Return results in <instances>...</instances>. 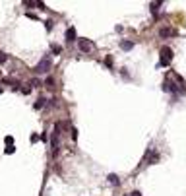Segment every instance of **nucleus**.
Listing matches in <instances>:
<instances>
[{"label": "nucleus", "instance_id": "nucleus-1", "mask_svg": "<svg viewBox=\"0 0 186 196\" xmlns=\"http://www.w3.org/2000/svg\"><path fill=\"white\" fill-rule=\"evenodd\" d=\"M49 70H51V56L46 55V56H43L41 60H39V64L33 68V72H35V74H46Z\"/></svg>", "mask_w": 186, "mask_h": 196}, {"label": "nucleus", "instance_id": "nucleus-2", "mask_svg": "<svg viewBox=\"0 0 186 196\" xmlns=\"http://www.w3.org/2000/svg\"><path fill=\"white\" fill-rule=\"evenodd\" d=\"M60 122H56L54 124V130H52V136H51V146H52V155H56L58 154V138H60Z\"/></svg>", "mask_w": 186, "mask_h": 196}, {"label": "nucleus", "instance_id": "nucleus-3", "mask_svg": "<svg viewBox=\"0 0 186 196\" xmlns=\"http://www.w3.org/2000/svg\"><path fill=\"white\" fill-rule=\"evenodd\" d=\"M172 49L171 47H161V60H159V66H169L172 62Z\"/></svg>", "mask_w": 186, "mask_h": 196}, {"label": "nucleus", "instance_id": "nucleus-4", "mask_svg": "<svg viewBox=\"0 0 186 196\" xmlns=\"http://www.w3.org/2000/svg\"><path fill=\"white\" fill-rule=\"evenodd\" d=\"M161 89H163V91H167V93H172V97H177V95H178V84H175V82L169 80V78L163 82Z\"/></svg>", "mask_w": 186, "mask_h": 196}, {"label": "nucleus", "instance_id": "nucleus-5", "mask_svg": "<svg viewBox=\"0 0 186 196\" xmlns=\"http://www.w3.org/2000/svg\"><path fill=\"white\" fill-rule=\"evenodd\" d=\"M145 159H147V163H149V165H155V163H159V154L155 151V149L149 148V149H147V154H145Z\"/></svg>", "mask_w": 186, "mask_h": 196}, {"label": "nucleus", "instance_id": "nucleus-6", "mask_svg": "<svg viewBox=\"0 0 186 196\" xmlns=\"http://www.w3.org/2000/svg\"><path fill=\"white\" fill-rule=\"evenodd\" d=\"M78 47H79V51H84V52H89L95 45H93V41H89V39H79L78 41Z\"/></svg>", "mask_w": 186, "mask_h": 196}, {"label": "nucleus", "instance_id": "nucleus-7", "mask_svg": "<svg viewBox=\"0 0 186 196\" xmlns=\"http://www.w3.org/2000/svg\"><path fill=\"white\" fill-rule=\"evenodd\" d=\"M159 35H161L163 39H165V37H177L178 31H177V29H171V27H163L161 31H159Z\"/></svg>", "mask_w": 186, "mask_h": 196}, {"label": "nucleus", "instance_id": "nucleus-8", "mask_svg": "<svg viewBox=\"0 0 186 196\" xmlns=\"http://www.w3.org/2000/svg\"><path fill=\"white\" fill-rule=\"evenodd\" d=\"M76 41V27L66 29V43H74Z\"/></svg>", "mask_w": 186, "mask_h": 196}, {"label": "nucleus", "instance_id": "nucleus-9", "mask_svg": "<svg viewBox=\"0 0 186 196\" xmlns=\"http://www.w3.org/2000/svg\"><path fill=\"white\" fill-rule=\"evenodd\" d=\"M161 6H163V2H151V4H149V10H151V14L157 16V10L161 8Z\"/></svg>", "mask_w": 186, "mask_h": 196}, {"label": "nucleus", "instance_id": "nucleus-10", "mask_svg": "<svg viewBox=\"0 0 186 196\" xmlns=\"http://www.w3.org/2000/svg\"><path fill=\"white\" fill-rule=\"evenodd\" d=\"M109 182H111V185H116V187H118V185H120V179H118V175L111 173V175H109Z\"/></svg>", "mask_w": 186, "mask_h": 196}, {"label": "nucleus", "instance_id": "nucleus-11", "mask_svg": "<svg viewBox=\"0 0 186 196\" xmlns=\"http://www.w3.org/2000/svg\"><path fill=\"white\" fill-rule=\"evenodd\" d=\"M132 47H134V43H132V41H120V49H122V51H130Z\"/></svg>", "mask_w": 186, "mask_h": 196}, {"label": "nucleus", "instance_id": "nucleus-12", "mask_svg": "<svg viewBox=\"0 0 186 196\" xmlns=\"http://www.w3.org/2000/svg\"><path fill=\"white\" fill-rule=\"evenodd\" d=\"M45 101H46L45 97H39L37 101H35V105H33V107H35V109H43V107H45Z\"/></svg>", "mask_w": 186, "mask_h": 196}, {"label": "nucleus", "instance_id": "nucleus-13", "mask_svg": "<svg viewBox=\"0 0 186 196\" xmlns=\"http://www.w3.org/2000/svg\"><path fill=\"white\" fill-rule=\"evenodd\" d=\"M45 85H46V88H54V78H51V76H49V78L45 80Z\"/></svg>", "mask_w": 186, "mask_h": 196}, {"label": "nucleus", "instance_id": "nucleus-14", "mask_svg": "<svg viewBox=\"0 0 186 196\" xmlns=\"http://www.w3.org/2000/svg\"><path fill=\"white\" fill-rule=\"evenodd\" d=\"M52 52H54V55H60V52H62V47H58V45H52Z\"/></svg>", "mask_w": 186, "mask_h": 196}, {"label": "nucleus", "instance_id": "nucleus-15", "mask_svg": "<svg viewBox=\"0 0 186 196\" xmlns=\"http://www.w3.org/2000/svg\"><path fill=\"white\" fill-rule=\"evenodd\" d=\"M6 60H8V55H6V52H0V64H4Z\"/></svg>", "mask_w": 186, "mask_h": 196}, {"label": "nucleus", "instance_id": "nucleus-16", "mask_svg": "<svg viewBox=\"0 0 186 196\" xmlns=\"http://www.w3.org/2000/svg\"><path fill=\"white\" fill-rule=\"evenodd\" d=\"M4 142H6L8 146H12V144H14V138H12V136H6V138H4Z\"/></svg>", "mask_w": 186, "mask_h": 196}, {"label": "nucleus", "instance_id": "nucleus-17", "mask_svg": "<svg viewBox=\"0 0 186 196\" xmlns=\"http://www.w3.org/2000/svg\"><path fill=\"white\" fill-rule=\"evenodd\" d=\"M45 27L49 29V31H51V29H52V22H51V19H46V22H45Z\"/></svg>", "mask_w": 186, "mask_h": 196}, {"label": "nucleus", "instance_id": "nucleus-18", "mask_svg": "<svg viewBox=\"0 0 186 196\" xmlns=\"http://www.w3.org/2000/svg\"><path fill=\"white\" fill-rule=\"evenodd\" d=\"M14 151H16L14 146H8V148H6V154H14Z\"/></svg>", "mask_w": 186, "mask_h": 196}, {"label": "nucleus", "instance_id": "nucleus-19", "mask_svg": "<svg viewBox=\"0 0 186 196\" xmlns=\"http://www.w3.org/2000/svg\"><path fill=\"white\" fill-rule=\"evenodd\" d=\"M31 85H33V88H39V85H41V82H39V80H31Z\"/></svg>", "mask_w": 186, "mask_h": 196}, {"label": "nucleus", "instance_id": "nucleus-20", "mask_svg": "<svg viewBox=\"0 0 186 196\" xmlns=\"http://www.w3.org/2000/svg\"><path fill=\"white\" fill-rule=\"evenodd\" d=\"M72 140H78V130L76 128H72Z\"/></svg>", "mask_w": 186, "mask_h": 196}, {"label": "nucleus", "instance_id": "nucleus-21", "mask_svg": "<svg viewBox=\"0 0 186 196\" xmlns=\"http://www.w3.org/2000/svg\"><path fill=\"white\" fill-rule=\"evenodd\" d=\"M37 8H39V10H46V6H45V2H37Z\"/></svg>", "mask_w": 186, "mask_h": 196}, {"label": "nucleus", "instance_id": "nucleus-22", "mask_svg": "<svg viewBox=\"0 0 186 196\" xmlns=\"http://www.w3.org/2000/svg\"><path fill=\"white\" fill-rule=\"evenodd\" d=\"M132 196H142V192H140V190H134V192H132Z\"/></svg>", "mask_w": 186, "mask_h": 196}, {"label": "nucleus", "instance_id": "nucleus-23", "mask_svg": "<svg viewBox=\"0 0 186 196\" xmlns=\"http://www.w3.org/2000/svg\"><path fill=\"white\" fill-rule=\"evenodd\" d=\"M0 93H2V89H0Z\"/></svg>", "mask_w": 186, "mask_h": 196}]
</instances>
